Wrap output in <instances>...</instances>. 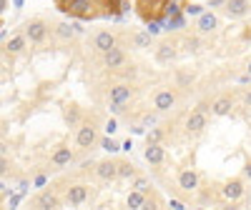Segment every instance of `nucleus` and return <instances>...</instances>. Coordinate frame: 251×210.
Listing matches in <instances>:
<instances>
[{"label": "nucleus", "mask_w": 251, "mask_h": 210, "mask_svg": "<svg viewBox=\"0 0 251 210\" xmlns=\"http://www.w3.org/2000/svg\"><path fill=\"white\" fill-rule=\"evenodd\" d=\"M100 8H106V0H66L60 5L63 13H68L71 18H83V20L100 18L103 15Z\"/></svg>", "instance_id": "1"}, {"label": "nucleus", "mask_w": 251, "mask_h": 210, "mask_svg": "<svg viewBox=\"0 0 251 210\" xmlns=\"http://www.w3.org/2000/svg\"><path fill=\"white\" fill-rule=\"evenodd\" d=\"M178 103H181V90H178L176 85H163V88H158V90L151 95V105H153V110H156L158 115L176 110Z\"/></svg>", "instance_id": "2"}, {"label": "nucleus", "mask_w": 251, "mask_h": 210, "mask_svg": "<svg viewBox=\"0 0 251 210\" xmlns=\"http://www.w3.org/2000/svg\"><path fill=\"white\" fill-rule=\"evenodd\" d=\"M206 128H208V105H206V103H199L196 108L186 115L183 130H186L188 138H199Z\"/></svg>", "instance_id": "3"}, {"label": "nucleus", "mask_w": 251, "mask_h": 210, "mask_svg": "<svg viewBox=\"0 0 251 210\" xmlns=\"http://www.w3.org/2000/svg\"><path fill=\"white\" fill-rule=\"evenodd\" d=\"M98 143V123L93 118H83L75 128V148L78 150H91Z\"/></svg>", "instance_id": "4"}, {"label": "nucleus", "mask_w": 251, "mask_h": 210, "mask_svg": "<svg viewBox=\"0 0 251 210\" xmlns=\"http://www.w3.org/2000/svg\"><path fill=\"white\" fill-rule=\"evenodd\" d=\"M88 198H91V185L83 183V180L68 183L66 190H63V203H68V205H73V208H78V205H83V203H88Z\"/></svg>", "instance_id": "5"}, {"label": "nucleus", "mask_w": 251, "mask_h": 210, "mask_svg": "<svg viewBox=\"0 0 251 210\" xmlns=\"http://www.w3.org/2000/svg\"><path fill=\"white\" fill-rule=\"evenodd\" d=\"M103 60V68L111 70V73H121L123 68H128V53H126V45H116L108 53L100 55Z\"/></svg>", "instance_id": "6"}, {"label": "nucleus", "mask_w": 251, "mask_h": 210, "mask_svg": "<svg viewBox=\"0 0 251 210\" xmlns=\"http://www.w3.org/2000/svg\"><path fill=\"white\" fill-rule=\"evenodd\" d=\"M23 33H25V38H28L30 45H43L46 38H48V33H50V25L46 23L43 18H33V20H28V23H25Z\"/></svg>", "instance_id": "7"}, {"label": "nucleus", "mask_w": 251, "mask_h": 210, "mask_svg": "<svg viewBox=\"0 0 251 210\" xmlns=\"http://www.w3.org/2000/svg\"><path fill=\"white\" fill-rule=\"evenodd\" d=\"M121 45V35L116 30H98L93 38H91V50L103 55V53H108L111 48Z\"/></svg>", "instance_id": "8"}, {"label": "nucleus", "mask_w": 251, "mask_h": 210, "mask_svg": "<svg viewBox=\"0 0 251 210\" xmlns=\"http://www.w3.org/2000/svg\"><path fill=\"white\" fill-rule=\"evenodd\" d=\"M133 95H136V90L128 80H118L108 88V103H113V105H128L133 100Z\"/></svg>", "instance_id": "9"}, {"label": "nucleus", "mask_w": 251, "mask_h": 210, "mask_svg": "<svg viewBox=\"0 0 251 210\" xmlns=\"http://www.w3.org/2000/svg\"><path fill=\"white\" fill-rule=\"evenodd\" d=\"M176 185H178L181 193L191 195L201 188V175L194 170V168H183V170H178V175H176Z\"/></svg>", "instance_id": "10"}, {"label": "nucleus", "mask_w": 251, "mask_h": 210, "mask_svg": "<svg viewBox=\"0 0 251 210\" xmlns=\"http://www.w3.org/2000/svg\"><path fill=\"white\" fill-rule=\"evenodd\" d=\"M166 3L169 0H141L138 3V15L143 18V20H161V18H166Z\"/></svg>", "instance_id": "11"}, {"label": "nucleus", "mask_w": 251, "mask_h": 210, "mask_svg": "<svg viewBox=\"0 0 251 210\" xmlns=\"http://www.w3.org/2000/svg\"><path fill=\"white\" fill-rule=\"evenodd\" d=\"M75 160V153L68 148V145H58V148L53 150L50 155V163H48V170L58 173V170H66V168Z\"/></svg>", "instance_id": "12"}, {"label": "nucleus", "mask_w": 251, "mask_h": 210, "mask_svg": "<svg viewBox=\"0 0 251 210\" xmlns=\"http://www.w3.org/2000/svg\"><path fill=\"white\" fill-rule=\"evenodd\" d=\"M219 193L226 203H239L244 195H246V185L241 178H231V180H226L221 188H219Z\"/></svg>", "instance_id": "13"}, {"label": "nucleus", "mask_w": 251, "mask_h": 210, "mask_svg": "<svg viewBox=\"0 0 251 210\" xmlns=\"http://www.w3.org/2000/svg\"><path fill=\"white\" fill-rule=\"evenodd\" d=\"M178 55V45L174 43V40H161V43L153 48V58L158 65H171V63L176 60Z\"/></svg>", "instance_id": "14"}, {"label": "nucleus", "mask_w": 251, "mask_h": 210, "mask_svg": "<svg viewBox=\"0 0 251 210\" xmlns=\"http://www.w3.org/2000/svg\"><path fill=\"white\" fill-rule=\"evenodd\" d=\"M93 175L100 183H116L118 180V160H100L93 165Z\"/></svg>", "instance_id": "15"}, {"label": "nucleus", "mask_w": 251, "mask_h": 210, "mask_svg": "<svg viewBox=\"0 0 251 210\" xmlns=\"http://www.w3.org/2000/svg\"><path fill=\"white\" fill-rule=\"evenodd\" d=\"M234 110V95H219L208 103V115L211 118H226Z\"/></svg>", "instance_id": "16"}, {"label": "nucleus", "mask_w": 251, "mask_h": 210, "mask_svg": "<svg viewBox=\"0 0 251 210\" xmlns=\"http://www.w3.org/2000/svg\"><path fill=\"white\" fill-rule=\"evenodd\" d=\"M251 13V0H226L224 3V15L231 20H244Z\"/></svg>", "instance_id": "17"}, {"label": "nucleus", "mask_w": 251, "mask_h": 210, "mask_svg": "<svg viewBox=\"0 0 251 210\" xmlns=\"http://www.w3.org/2000/svg\"><path fill=\"white\" fill-rule=\"evenodd\" d=\"M28 50V38H25V33H15V35H10V40L3 45V53L13 60V58H20Z\"/></svg>", "instance_id": "18"}, {"label": "nucleus", "mask_w": 251, "mask_h": 210, "mask_svg": "<svg viewBox=\"0 0 251 210\" xmlns=\"http://www.w3.org/2000/svg\"><path fill=\"white\" fill-rule=\"evenodd\" d=\"M126 205H128V208H136V210H146V208H156L158 200L151 198L149 193H143V190H131L128 198H126Z\"/></svg>", "instance_id": "19"}, {"label": "nucleus", "mask_w": 251, "mask_h": 210, "mask_svg": "<svg viewBox=\"0 0 251 210\" xmlns=\"http://www.w3.org/2000/svg\"><path fill=\"white\" fill-rule=\"evenodd\" d=\"M216 28H219V18H216L214 13L203 10V13L196 18V33H199V35H211V33H216Z\"/></svg>", "instance_id": "20"}, {"label": "nucleus", "mask_w": 251, "mask_h": 210, "mask_svg": "<svg viewBox=\"0 0 251 210\" xmlns=\"http://www.w3.org/2000/svg\"><path fill=\"white\" fill-rule=\"evenodd\" d=\"M63 205V198L53 190H43L33 198V208H40V210H48V208H60Z\"/></svg>", "instance_id": "21"}, {"label": "nucleus", "mask_w": 251, "mask_h": 210, "mask_svg": "<svg viewBox=\"0 0 251 210\" xmlns=\"http://www.w3.org/2000/svg\"><path fill=\"white\" fill-rule=\"evenodd\" d=\"M143 155H146V160H149L153 168H161V165L166 163V150H163L161 143H146Z\"/></svg>", "instance_id": "22"}, {"label": "nucleus", "mask_w": 251, "mask_h": 210, "mask_svg": "<svg viewBox=\"0 0 251 210\" xmlns=\"http://www.w3.org/2000/svg\"><path fill=\"white\" fill-rule=\"evenodd\" d=\"M128 40H131V48H133V50H149V48L153 45L151 33H133Z\"/></svg>", "instance_id": "23"}, {"label": "nucleus", "mask_w": 251, "mask_h": 210, "mask_svg": "<svg viewBox=\"0 0 251 210\" xmlns=\"http://www.w3.org/2000/svg\"><path fill=\"white\" fill-rule=\"evenodd\" d=\"M138 175V170H136V165L131 163V160H118V180H133Z\"/></svg>", "instance_id": "24"}, {"label": "nucleus", "mask_w": 251, "mask_h": 210, "mask_svg": "<svg viewBox=\"0 0 251 210\" xmlns=\"http://www.w3.org/2000/svg\"><path fill=\"white\" fill-rule=\"evenodd\" d=\"M183 48H186V53L199 55V53L203 50V40H201V35H199V33H196V35H186V38H183Z\"/></svg>", "instance_id": "25"}, {"label": "nucleus", "mask_w": 251, "mask_h": 210, "mask_svg": "<svg viewBox=\"0 0 251 210\" xmlns=\"http://www.w3.org/2000/svg\"><path fill=\"white\" fill-rule=\"evenodd\" d=\"M53 33L60 38V40H73L75 38V25H71V23H55L53 25Z\"/></svg>", "instance_id": "26"}, {"label": "nucleus", "mask_w": 251, "mask_h": 210, "mask_svg": "<svg viewBox=\"0 0 251 210\" xmlns=\"http://www.w3.org/2000/svg\"><path fill=\"white\" fill-rule=\"evenodd\" d=\"M174 85L178 90H186V88H191L194 85V73H188V70H176V83Z\"/></svg>", "instance_id": "27"}, {"label": "nucleus", "mask_w": 251, "mask_h": 210, "mask_svg": "<svg viewBox=\"0 0 251 210\" xmlns=\"http://www.w3.org/2000/svg\"><path fill=\"white\" fill-rule=\"evenodd\" d=\"M66 123L71 125V128H78V125H80V110H78V105H68V108H66Z\"/></svg>", "instance_id": "28"}, {"label": "nucleus", "mask_w": 251, "mask_h": 210, "mask_svg": "<svg viewBox=\"0 0 251 210\" xmlns=\"http://www.w3.org/2000/svg\"><path fill=\"white\" fill-rule=\"evenodd\" d=\"M131 188H133V190H143V193H151V180L149 178H146V175H136L133 180H131Z\"/></svg>", "instance_id": "29"}, {"label": "nucleus", "mask_w": 251, "mask_h": 210, "mask_svg": "<svg viewBox=\"0 0 251 210\" xmlns=\"http://www.w3.org/2000/svg\"><path fill=\"white\" fill-rule=\"evenodd\" d=\"M163 140V130L161 128H151L149 135H146V143H161Z\"/></svg>", "instance_id": "30"}, {"label": "nucleus", "mask_w": 251, "mask_h": 210, "mask_svg": "<svg viewBox=\"0 0 251 210\" xmlns=\"http://www.w3.org/2000/svg\"><path fill=\"white\" fill-rule=\"evenodd\" d=\"M100 145H103V148H106L108 153H116V150H121V145H118V143H116L111 135H108V138H103V140H100Z\"/></svg>", "instance_id": "31"}, {"label": "nucleus", "mask_w": 251, "mask_h": 210, "mask_svg": "<svg viewBox=\"0 0 251 210\" xmlns=\"http://www.w3.org/2000/svg\"><path fill=\"white\" fill-rule=\"evenodd\" d=\"M10 173V160H8V155H0V178H5Z\"/></svg>", "instance_id": "32"}, {"label": "nucleus", "mask_w": 251, "mask_h": 210, "mask_svg": "<svg viewBox=\"0 0 251 210\" xmlns=\"http://www.w3.org/2000/svg\"><path fill=\"white\" fill-rule=\"evenodd\" d=\"M186 13H188V15H196V18H199V15L203 13V8H201V5H188V8H186Z\"/></svg>", "instance_id": "33"}, {"label": "nucleus", "mask_w": 251, "mask_h": 210, "mask_svg": "<svg viewBox=\"0 0 251 210\" xmlns=\"http://www.w3.org/2000/svg\"><path fill=\"white\" fill-rule=\"evenodd\" d=\"M241 100H244V108H249V110H251V90H244Z\"/></svg>", "instance_id": "34"}, {"label": "nucleus", "mask_w": 251, "mask_h": 210, "mask_svg": "<svg viewBox=\"0 0 251 210\" xmlns=\"http://www.w3.org/2000/svg\"><path fill=\"white\" fill-rule=\"evenodd\" d=\"M116 130H118V125H116V120H108V123H106V133H108V135H113Z\"/></svg>", "instance_id": "35"}, {"label": "nucleus", "mask_w": 251, "mask_h": 210, "mask_svg": "<svg viewBox=\"0 0 251 210\" xmlns=\"http://www.w3.org/2000/svg\"><path fill=\"white\" fill-rule=\"evenodd\" d=\"M244 178H246V180H251V160L244 165Z\"/></svg>", "instance_id": "36"}, {"label": "nucleus", "mask_w": 251, "mask_h": 210, "mask_svg": "<svg viewBox=\"0 0 251 210\" xmlns=\"http://www.w3.org/2000/svg\"><path fill=\"white\" fill-rule=\"evenodd\" d=\"M226 0H208V8H219V5H224Z\"/></svg>", "instance_id": "37"}, {"label": "nucleus", "mask_w": 251, "mask_h": 210, "mask_svg": "<svg viewBox=\"0 0 251 210\" xmlns=\"http://www.w3.org/2000/svg\"><path fill=\"white\" fill-rule=\"evenodd\" d=\"M8 3H10V0H0V15L8 10Z\"/></svg>", "instance_id": "38"}, {"label": "nucleus", "mask_w": 251, "mask_h": 210, "mask_svg": "<svg viewBox=\"0 0 251 210\" xmlns=\"http://www.w3.org/2000/svg\"><path fill=\"white\" fill-rule=\"evenodd\" d=\"M35 185H38V188L46 185V175H38V178H35Z\"/></svg>", "instance_id": "39"}, {"label": "nucleus", "mask_w": 251, "mask_h": 210, "mask_svg": "<svg viewBox=\"0 0 251 210\" xmlns=\"http://www.w3.org/2000/svg\"><path fill=\"white\" fill-rule=\"evenodd\" d=\"M0 155H8V143H0Z\"/></svg>", "instance_id": "40"}, {"label": "nucleus", "mask_w": 251, "mask_h": 210, "mask_svg": "<svg viewBox=\"0 0 251 210\" xmlns=\"http://www.w3.org/2000/svg\"><path fill=\"white\" fill-rule=\"evenodd\" d=\"M15 5H18V8H20V5H23V0H15Z\"/></svg>", "instance_id": "41"}, {"label": "nucleus", "mask_w": 251, "mask_h": 210, "mask_svg": "<svg viewBox=\"0 0 251 210\" xmlns=\"http://www.w3.org/2000/svg\"><path fill=\"white\" fill-rule=\"evenodd\" d=\"M246 70H249V75H251V63H249V68H246Z\"/></svg>", "instance_id": "42"}, {"label": "nucleus", "mask_w": 251, "mask_h": 210, "mask_svg": "<svg viewBox=\"0 0 251 210\" xmlns=\"http://www.w3.org/2000/svg\"><path fill=\"white\" fill-rule=\"evenodd\" d=\"M0 40H3V33H0Z\"/></svg>", "instance_id": "43"}, {"label": "nucleus", "mask_w": 251, "mask_h": 210, "mask_svg": "<svg viewBox=\"0 0 251 210\" xmlns=\"http://www.w3.org/2000/svg\"><path fill=\"white\" fill-rule=\"evenodd\" d=\"M0 73H3V65H0Z\"/></svg>", "instance_id": "44"}, {"label": "nucleus", "mask_w": 251, "mask_h": 210, "mask_svg": "<svg viewBox=\"0 0 251 210\" xmlns=\"http://www.w3.org/2000/svg\"><path fill=\"white\" fill-rule=\"evenodd\" d=\"M176 3H181V0H176Z\"/></svg>", "instance_id": "45"}, {"label": "nucleus", "mask_w": 251, "mask_h": 210, "mask_svg": "<svg viewBox=\"0 0 251 210\" xmlns=\"http://www.w3.org/2000/svg\"><path fill=\"white\" fill-rule=\"evenodd\" d=\"M0 188H3V185H0Z\"/></svg>", "instance_id": "46"}, {"label": "nucleus", "mask_w": 251, "mask_h": 210, "mask_svg": "<svg viewBox=\"0 0 251 210\" xmlns=\"http://www.w3.org/2000/svg\"><path fill=\"white\" fill-rule=\"evenodd\" d=\"M138 3H141V0H138Z\"/></svg>", "instance_id": "47"}]
</instances>
